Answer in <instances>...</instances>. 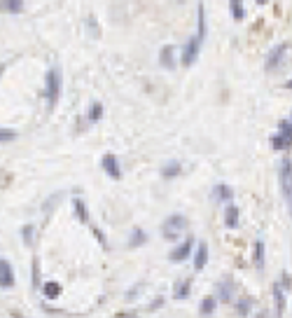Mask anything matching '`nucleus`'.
I'll return each instance as SVG.
<instances>
[{"label":"nucleus","mask_w":292,"mask_h":318,"mask_svg":"<svg viewBox=\"0 0 292 318\" xmlns=\"http://www.w3.org/2000/svg\"><path fill=\"white\" fill-rule=\"evenodd\" d=\"M255 267H257V269H264V241H262V238L255 243Z\"/></svg>","instance_id":"24"},{"label":"nucleus","mask_w":292,"mask_h":318,"mask_svg":"<svg viewBox=\"0 0 292 318\" xmlns=\"http://www.w3.org/2000/svg\"><path fill=\"white\" fill-rule=\"evenodd\" d=\"M252 309V300L250 297H241L239 302H236V311H239V316H248Z\"/></svg>","instance_id":"25"},{"label":"nucleus","mask_w":292,"mask_h":318,"mask_svg":"<svg viewBox=\"0 0 292 318\" xmlns=\"http://www.w3.org/2000/svg\"><path fill=\"white\" fill-rule=\"evenodd\" d=\"M285 286L283 283H274V309H276V318H283L285 314Z\"/></svg>","instance_id":"9"},{"label":"nucleus","mask_w":292,"mask_h":318,"mask_svg":"<svg viewBox=\"0 0 292 318\" xmlns=\"http://www.w3.org/2000/svg\"><path fill=\"white\" fill-rule=\"evenodd\" d=\"M229 10H231V16L236 19V21H241L243 19V5H241V0H229Z\"/></svg>","instance_id":"27"},{"label":"nucleus","mask_w":292,"mask_h":318,"mask_svg":"<svg viewBox=\"0 0 292 318\" xmlns=\"http://www.w3.org/2000/svg\"><path fill=\"white\" fill-rule=\"evenodd\" d=\"M280 187H283V194H285V201H288V208H290L292 215V161L290 159H283L280 161Z\"/></svg>","instance_id":"3"},{"label":"nucleus","mask_w":292,"mask_h":318,"mask_svg":"<svg viewBox=\"0 0 292 318\" xmlns=\"http://www.w3.org/2000/svg\"><path fill=\"white\" fill-rule=\"evenodd\" d=\"M239 218H241V213L239 208L234 206V204H229L225 208V225L229 227V229H234V227H239Z\"/></svg>","instance_id":"18"},{"label":"nucleus","mask_w":292,"mask_h":318,"mask_svg":"<svg viewBox=\"0 0 292 318\" xmlns=\"http://www.w3.org/2000/svg\"><path fill=\"white\" fill-rule=\"evenodd\" d=\"M206 265H208V243L201 241L197 246V253H194V271H201Z\"/></svg>","instance_id":"14"},{"label":"nucleus","mask_w":292,"mask_h":318,"mask_svg":"<svg viewBox=\"0 0 292 318\" xmlns=\"http://www.w3.org/2000/svg\"><path fill=\"white\" fill-rule=\"evenodd\" d=\"M12 318H26L24 314H19V311H12Z\"/></svg>","instance_id":"34"},{"label":"nucleus","mask_w":292,"mask_h":318,"mask_svg":"<svg viewBox=\"0 0 292 318\" xmlns=\"http://www.w3.org/2000/svg\"><path fill=\"white\" fill-rule=\"evenodd\" d=\"M192 246H194V237H187L183 243H178L171 251V255H169L171 262H175V265H178V262H185L187 257L192 255Z\"/></svg>","instance_id":"6"},{"label":"nucleus","mask_w":292,"mask_h":318,"mask_svg":"<svg viewBox=\"0 0 292 318\" xmlns=\"http://www.w3.org/2000/svg\"><path fill=\"white\" fill-rule=\"evenodd\" d=\"M185 229H187V218L180 215V213H173V215L166 218V223L161 225V234H164L166 241H178Z\"/></svg>","instance_id":"2"},{"label":"nucleus","mask_w":292,"mask_h":318,"mask_svg":"<svg viewBox=\"0 0 292 318\" xmlns=\"http://www.w3.org/2000/svg\"><path fill=\"white\" fill-rule=\"evenodd\" d=\"M14 269L12 265L5 260V257H0V288L2 290H10V288H14Z\"/></svg>","instance_id":"7"},{"label":"nucleus","mask_w":292,"mask_h":318,"mask_svg":"<svg viewBox=\"0 0 292 318\" xmlns=\"http://www.w3.org/2000/svg\"><path fill=\"white\" fill-rule=\"evenodd\" d=\"M215 306H217V300H215V297H206V300H201L199 314L201 316H213V314H215Z\"/></svg>","instance_id":"22"},{"label":"nucleus","mask_w":292,"mask_h":318,"mask_svg":"<svg viewBox=\"0 0 292 318\" xmlns=\"http://www.w3.org/2000/svg\"><path fill=\"white\" fill-rule=\"evenodd\" d=\"M73 213H75V218L80 220L82 225H92V215H89V211H87L84 199H80V197L73 199Z\"/></svg>","instance_id":"11"},{"label":"nucleus","mask_w":292,"mask_h":318,"mask_svg":"<svg viewBox=\"0 0 292 318\" xmlns=\"http://www.w3.org/2000/svg\"><path fill=\"white\" fill-rule=\"evenodd\" d=\"M180 173H183V164H180V161H169V164L161 169V178L173 180V178H178Z\"/></svg>","instance_id":"20"},{"label":"nucleus","mask_w":292,"mask_h":318,"mask_svg":"<svg viewBox=\"0 0 292 318\" xmlns=\"http://www.w3.org/2000/svg\"><path fill=\"white\" fill-rule=\"evenodd\" d=\"M0 10L10 14H19L24 10V0H0Z\"/></svg>","instance_id":"21"},{"label":"nucleus","mask_w":292,"mask_h":318,"mask_svg":"<svg viewBox=\"0 0 292 318\" xmlns=\"http://www.w3.org/2000/svg\"><path fill=\"white\" fill-rule=\"evenodd\" d=\"M33 286L35 288L40 286V262L38 260H33Z\"/></svg>","instance_id":"31"},{"label":"nucleus","mask_w":292,"mask_h":318,"mask_svg":"<svg viewBox=\"0 0 292 318\" xmlns=\"http://www.w3.org/2000/svg\"><path fill=\"white\" fill-rule=\"evenodd\" d=\"M211 197L213 201H217V204H222V201H231L234 199V190L229 185H225V183H220V185H215L213 187V192H211Z\"/></svg>","instance_id":"12"},{"label":"nucleus","mask_w":292,"mask_h":318,"mask_svg":"<svg viewBox=\"0 0 292 318\" xmlns=\"http://www.w3.org/2000/svg\"><path fill=\"white\" fill-rule=\"evenodd\" d=\"M278 133L288 136V138L292 141V122H280V124H278Z\"/></svg>","instance_id":"30"},{"label":"nucleus","mask_w":292,"mask_h":318,"mask_svg":"<svg viewBox=\"0 0 292 318\" xmlns=\"http://www.w3.org/2000/svg\"><path fill=\"white\" fill-rule=\"evenodd\" d=\"M201 42H203V40H201L199 35H192V38L185 42V47H183V56H180V61H183V66L185 68L197 64L199 52H201Z\"/></svg>","instance_id":"4"},{"label":"nucleus","mask_w":292,"mask_h":318,"mask_svg":"<svg viewBox=\"0 0 292 318\" xmlns=\"http://www.w3.org/2000/svg\"><path fill=\"white\" fill-rule=\"evenodd\" d=\"M61 89H63V75H61V68L52 66L47 70V75H45V101H47V106L56 108L59 103V98H61Z\"/></svg>","instance_id":"1"},{"label":"nucleus","mask_w":292,"mask_h":318,"mask_svg":"<svg viewBox=\"0 0 292 318\" xmlns=\"http://www.w3.org/2000/svg\"><path fill=\"white\" fill-rule=\"evenodd\" d=\"M159 64L166 68V70H173V68H175V47H173V45H164V47H161Z\"/></svg>","instance_id":"13"},{"label":"nucleus","mask_w":292,"mask_h":318,"mask_svg":"<svg viewBox=\"0 0 292 318\" xmlns=\"http://www.w3.org/2000/svg\"><path fill=\"white\" fill-rule=\"evenodd\" d=\"M101 166H103V171H106V175L110 178V180H122V166H120V159L115 157L112 152H108V155H103V159H101Z\"/></svg>","instance_id":"5"},{"label":"nucleus","mask_w":292,"mask_h":318,"mask_svg":"<svg viewBox=\"0 0 292 318\" xmlns=\"http://www.w3.org/2000/svg\"><path fill=\"white\" fill-rule=\"evenodd\" d=\"M234 295H236V286H234L231 278H225V281L217 283V300H222V302L227 304V302L234 300Z\"/></svg>","instance_id":"10"},{"label":"nucleus","mask_w":292,"mask_h":318,"mask_svg":"<svg viewBox=\"0 0 292 318\" xmlns=\"http://www.w3.org/2000/svg\"><path fill=\"white\" fill-rule=\"evenodd\" d=\"M161 304H164V297H157V300H154V302H152V304H150V309H152V311H154V309H159Z\"/></svg>","instance_id":"33"},{"label":"nucleus","mask_w":292,"mask_h":318,"mask_svg":"<svg viewBox=\"0 0 292 318\" xmlns=\"http://www.w3.org/2000/svg\"><path fill=\"white\" fill-rule=\"evenodd\" d=\"M21 237L26 246H33V238H35V225H24L21 227Z\"/></svg>","instance_id":"26"},{"label":"nucleus","mask_w":292,"mask_h":318,"mask_svg":"<svg viewBox=\"0 0 292 318\" xmlns=\"http://www.w3.org/2000/svg\"><path fill=\"white\" fill-rule=\"evenodd\" d=\"M255 2H257V5H264L266 0H255Z\"/></svg>","instance_id":"37"},{"label":"nucleus","mask_w":292,"mask_h":318,"mask_svg":"<svg viewBox=\"0 0 292 318\" xmlns=\"http://www.w3.org/2000/svg\"><path fill=\"white\" fill-rule=\"evenodd\" d=\"M147 232L145 229H140V227H133L131 234H129V246L131 248H140V246H145L147 243Z\"/></svg>","instance_id":"15"},{"label":"nucleus","mask_w":292,"mask_h":318,"mask_svg":"<svg viewBox=\"0 0 292 318\" xmlns=\"http://www.w3.org/2000/svg\"><path fill=\"white\" fill-rule=\"evenodd\" d=\"M290 145H292V141L288 136H283V133H276V136L271 138V147H274V150H288Z\"/></svg>","instance_id":"23"},{"label":"nucleus","mask_w":292,"mask_h":318,"mask_svg":"<svg viewBox=\"0 0 292 318\" xmlns=\"http://www.w3.org/2000/svg\"><path fill=\"white\" fill-rule=\"evenodd\" d=\"M61 283L59 281H47V283H42V295L47 297V300H56V297H61Z\"/></svg>","instance_id":"16"},{"label":"nucleus","mask_w":292,"mask_h":318,"mask_svg":"<svg viewBox=\"0 0 292 318\" xmlns=\"http://www.w3.org/2000/svg\"><path fill=\"white\" fill-rule=\"evenodd\" d=\"M178 2H185V0H178Z\"/></svg>","instance_id":"38"},{"label":"nucleus","mask_w":292,"mask_h":318,"mask_svg":"<svg viewBox=\"0 0 292 318\" xmlns=\"http://www.w3.org/2000/svg\"><path fill=\"white\" fill-rule=\"evenodd\" d=\"M103 112H106V108L101 101H93L92 106H89V112H87V119H89V124H96V122H101L103 119Z\"/></svg>","instance_id":"19"},{"label":"nucleus","mask_w":292,"mask_h":318,"mask_svg":"<svg viewBox=\"0 0 292 318\" xmlns=\"http://www.w3.org/2000/svg\"><path fill=\"white\" fill-rule=\"evenodd\" d=\"M285 87H288V89H292V80H288V84H285Z\"/></svg>","instance_id":"36"},{"label":"nucleus","mask_w":292,"mask_h":318,"mask_svg":"<svg viewBox=\"0 0 292 318\" xmlns=\"http://www.w3.org/2000/svg\"><path fill=\"white\" fill-rule=\"evenodd\" d=\"M189 292H192V278H185V281H178V283H175L173 297H175V300H185V297H189Z\"/></svg>","instance_id":"17"},{"label":"nucleus","mask_w":292,"mask_h":318,"mask_svg":"<svg viewBox=\"0 0 292 318\" xmlns=\"http://www.w3.org/2000/svg\"><path fill=\"white\" fill-rule=\"evenodd\" d=\"M2 73H5V64H0V78H2Z\"/></svg>","instance_id":"35"},{"label":"nucleus","mask_w":292,"mask_h":318,"mask_svg":"<svg viewBox=\"0 0 292 318\" xmlns=\"http://www.w3.org/2000/svg\"><path fill=\"white\" fill-rule=\"evenodd\" d=\"M115 318H140L136 311H120V314H115Z\"/></svg>","instance_id":"32"},{"label":"nucleus","mask_w":292,"mask_h":318,"mask_svg":"<svg viewBox=\"0 0 292 318\" xmlns=\"http://www.w3.org/2000/svg\"><path fill=\"white\" fill-rule=\"evenodd\" d=\"M288 47H290L288 42H280L278 47H274V49L269 52V56H266V64H264L266 70H274V68L278 66L283 59H285V52H288Z\"/></svg>","instance_id":"8"},{"label":"nucleus","mask_w":292,"mask_h":318,"mask_svg":"<svg viewBox=\"0 0 292 318\" xmlns=\"http://www.w3.org/2000/svg\"><path fill=\"white\" fill-rule=\"evenodd\" d=\"M12 141H16V131L0 127V145H2V143H12Z\"/></svg>","instance_id":"28"},{"label":"nucleus","mask_w":292,"mask_h":318,"mask_svg":"<svg viewBox=\"0 0 292 318\" xmlns=\"http://www.w3.org/2000/svg\"><path fill=\"white\" fill-rule=\"evenodd\" d=\"M87 26H89V31H93V38H98V35H101V28H98V21H96V16H89V19H87Z\"/></svg>","instance_id":"29"}]
</instances>
